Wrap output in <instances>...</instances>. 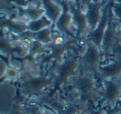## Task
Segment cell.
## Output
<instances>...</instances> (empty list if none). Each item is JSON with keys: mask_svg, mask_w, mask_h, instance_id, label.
<instances>
[{"mask_svg": "<svg viewBox=\"0 0 121 114\" xmlns=\"http://www.w3.org/2000/svg\"><path fill=\"white\" fill-rule=\"evenodd\" d=\"M93 114H100V112H95V113Z\"/></svg>", "mask_w": 121, "mask_h": 114, "instance_id": "cell-24", "label": "cell"}, {"mask_svg": "<svg viewBox=\"0 0 121 114\" xmlns=\"http://www.w3.org/2000/svg\"><path fill=\"white\" fill-rule=\"evenodd\" d=\"M110 12L114 18L119 22L121 27V1L112 0L110 5Z\"/></svg>", "mask_w": 121, "mask_h": 114, "instance_id": "cell-17", "label": "cell"}, {"mask_svg": "<svg viewBox=\"0 0 121 114\" xmlns=\"http://www.w3.org/2000/svg\"><path fill=\"white\" fill-rule=\"evenodd\" d=\"M79 57L80 55H66L61 62L55 64L54 75V85L56 87L67 84L71 77L79 72Z\"/></svg>", "mask_w": 121, "mask_h": 114, "instance_id": "cell-3", "label": "cell"}, {"mask_svg": "<svg viewBox=\"0 0 121 114\" xmlns=\"http://www.w3.org/2000/svg\"><path fill=\"white\" fill-rule=\"evenodd\" d=\"M53 26L52 22L47 17L46 15H43L42 17L38 19H36L33 21L27 22V28L30 32H37L39 31H42L47 27H50Z\"/></svg>", "mask_w": 121, "mask_h": 114, "instance_id": "cell-14", "label": "cell"}, {"mask_svg": "<svg viewBox=\"0 0 121 114\" xmlns=\"http://www.w3.org/2000/svg\"><path fill=\"white\" fill-rule=\"evenodd\" d=\"M83 99H92L98 94V78L91 74L78 72L67 83Z\"/></svg>", "mask_w": 121, "mask_h": 114, "instance_id": "cell-2", "label": "cell"}, {"mask_svg": "<svg viewBox=\"0 0 121 114\" xmlns=\"http://www.w3.org/2000/svg\"><path fill=\"white\" fill-rule=\"evenodd\" d=\"M69 6L72 14V25L76 29V37L83 40L89 33L86 12L83 11L82 7H77L76 3L71 0H69Z\"/></svg>", "mask_w": 121, "mask_h": 114, "instance_id": "cell-8", "label": "cell"}, {"mask_svg": "<svg viewBox=\"0 0 121 114\" xmlns=\"http://www.w3.org/2000/svg\"><path fill=\"white\" fill-rule=\"evenodd\" d=\"M49 50H47L46 45L37 41H31L27 47V53L25 56V60L28 62L32 63L34 61V58L40 54H48Z\"/></svg>", "mask_w": 121, "mask_h": 114, "instance_id": "cell-13", "label": "cell"}, {"mask_svg": "<svg viewBox=\"0 0 121 114\" xmlns=\"http://www.w3.org/2000/svg\"><path fill=\"white\" fill-rule=\"evenodd\" d=\"M27 4H32V2H33V0H27Z\"/></svg>", "mask_w": 121, "mask_h": 114, "instance_id": "cell-21", "label": "cell"}, {"mask_svg": "<svg viewBox=\"0 0 121 114\" xmlns=\"http://www.w3.org/2000/svg\"><path fill=\"white\" fill-rule=\"evenodd\" d=\"M118 114H121V109H120V110H119V112H118Z\"/></svg>", "mask_w": 121, "mask_h": 114, "instance_id": "cell-25", "label": "cell"}, {"mask_svg": "<svg viewBox=\"0 0 121 114\" xmlns=\"http://www.w3.org/2000/svg\"><path fill=\"white\" fill-rule=\"evenodd\" d=\"M107 2L108 0H100L99 2L97 3H94L91 2V0H87L84 3L85 7L86 8V18H87L89 32L95 30L99 24L101 16H102L103 8Z\"/></svg>", "mask_w": 121, "mask_h": 114, "instance_id": "cell-9", "label": "cell"}, {"mask_svg": "<svg viewBox=\"0 0 121 114\" xmlns=\"http://www.w3.org/2000/svg\"><path fill=\"white\" fill-rule=\"evenodd\" d=\"M84 49L80 54L79 71L84 74H91L98 78L99 69L104 61L103 52L91 41H85Z\"/></svg>", "mask_w": 121, "mask_h": 114, "instance_id": "cell-1", "label": "cell"}, {"mask_svg": "<svg viewBox=\"0 0 121 114\" xmlns=\"http://www.w3.org/2000/svg\"><path fill=\"white\" fill-rule=\"evenodd\" d=\"M1 28L13 36H19L28 30L27 22L18 19L17 15L7 16L4 12L1 16Z\"/></svg>", "mask_w": 121, "mask_h": 114, "instance_id": "cell-10", "label": "cell"}, {"mask_svg": "<svg viewBox=\"0 0 121 114\" xmlns=\"http://www.w3.org/2000/svg\"><path fill=\"white\" fill-rule=\"evenodd\" d=\"M116 1H121V0H116Z\"/></svg>", "mask_w": 121, "mask_h": 114, "instance_id": "cell-26", "label": "cell"}, {"mask_svg": "<svg viewBox=\"0 0 121 114\" xmlns=\"http://www.w3.org/2000/svg\"><path fill=\"white\" fill-rule=\"evenodd\" d=\"M60 5L61 6L62 11L56 22L53 25L54 30L67 37L77 38L71 30V25H72V14L70 10L69 0H60Z\"/></svg>", "mask_w": 121, "mask_h": 114, "instance_id": "cell-7", "label": "cell"}, {"mask_svg": "<svg viewBox=\"0 0 121 114\" xmlns=\"http://www.w3.org/2000/svg\"><path fill=\"white\" fill-rule=\"evenodd\" d=\"M27 5H28L27 0H1V8L2 11L6 8V12L16 9V7L18 6L24 7Z\"/></svg>", "mask_w": 121, "mask_h": 114, "instance_id": "cell-16", "label": "cell"}, {"mask_svg": "<svg viewBox=\"0 0 121 114\" xmlns=\"http://www.w3.org/2000/svg\"><path fill=\"white\" fill-rule=\"evenodd\" d=\"M120 109H121V106L115 105L114 107H109V106H108V107L105 109V111L103 112H100V114H118V112H119Z\"/></svg>", "mask_w": 121, "mask_h": 114, "instance_id": "cell-18", "label": "cell"}, {"mask_svg": "<svg viewBox=\"0 0 121 114\" xmlns=\"http://www.w3.org/2000/svg\"><path fill=\"white\" fill-rule=\"evenodd\" d=\"M117 78H118V79H119V81H120V83H121V74H119V76H118V77H117Z\"/></svg>", "mask_w": 121, "mask_h": 114, "instance_id": "cell-23", "label": "cell"}, {"mask_svg": "<svg viewBox=\"0 0 121 114\" xmlns=\"http://www.w3.org/2000/svg\"><path fill=\"white\" fill-rule=\"evenodd\" d=\"M42 8L45 11V15L50 19L54 24L56 22L61 13V6L55 4L52 0H39Z\"/></svg>", "mask_w": 121, "mask_h": 114, "instance_id": "cell-12", "label": "cell"}, {"mask_svg": "<svg viewBox=\"0 0 121 114\" xmlns=\"http://www.w3.org/2000/svg\"><path fill=\"white\" fill-rule=\"evenodd\" d=\"M20 77H21L20 69L16 67V66L11 65L9 62H7V69H6V71L4 72V74L1 76V83L5 82V81L14 82L16 80H18L20 79Z\"/></svg>", "mask_w": 121, "mask_h": 114, "instance_id": "cell-15", "label": "cell"}, {"mask_svg": "<svg viewBox=\"0 0 121 114\" xmlns=\"http://www.w3.org/2000/svg\"><path fill=\"white\" fill-rule=\"evenodd\" d=\"M19 81L22 91L28 95L40 94L48 87L54 85V79L52 76L40 74L34 75L27 72L21 74Z\"/></svg>", "mask_w": 121, "mask_h": 114, "instance_id": "cell-4", "label": "cell"}, {"mask_svg": "<svg viewBox=\"0 0 121 114\" xmlns=\"http://www.w3.org/2000/svg\"><path fill=\"white\" fill-rule=\"evenodd\" d=\"M101 98L107 106L114 107L121 100V83L116 78L101 80Z\"/></svg>", "mask_w": 121, "mask_h": 114, "instance_id": "cell-5", "label": "cell"}, {"mask_svg": "<svg viewBox=\"0 0 121 114\" xmlns=\"http://www.w3.org/2000/svg\"><path fill=\"white\" fill-rule=\"evenodd\" d=\"M91 2H94V3H97V2H99L100 0H91Z\"/></svg>", "mask_w": 121, "mask_h": 114, "instance_id": "cell-22", "label": "cell"}, {"mask_svg": "<svg viewBox=\"0 0 121 114\" xmlns=\"http://www.w3.org/2000/svg\"><path fill=\"white\" fill-rule=\"evenodd\" d=\"M71 1H74V2L76 3V6L81 8V7H83L84 3L86 2V1H87V0H71Z\"/></svg>", "mask_w": 121, "mask_h": 114, "instance_id": "cell-19", "label": "cell"}, {"mask_svg": "<svg viewBox=\"0 0 121 114\" xmlns=\"http://www.w3.org/2000/svg\"><path fill=\"white\" fill-rule=\"evenodd\" d=\"M39 114H55V113H54L52 111L47 110V109H46V108H42Z\"/></svg>", "mask_w": 121, "mask_h": 114, "instance_id": "cell-20", "label": "cell"}, {"mask_svg": "<svg viewBox=\"0 0 121 114\" xmlns=\"http://www.w3.org/2000/svg\"><path fill=\"white\" fill-rule=\"evenodd\" d=\"M17 17L18 19L25 22H30L38 19L45 15V11L39 4H29L27 6H18L16 7Z\"/></svg>", "mask_w": 121, "mask_h": 114, "instance_id": "cell-11", "label": "cell"}, {"mask_svg": "<svg viewBox=\"0 0 121 114\" xmlns=\"http://www.w3.org/2000/svg\"><path fill=\"white\" fill-rule=\"evenodd\" d=\"M111 2H112V0H108V2L104 5L102 11V16H101L100 21H99L97 27H95V29L93 30L92 32H89L88 35L83 39L85 41H89L94 43L101 51H102L103 38H104V33H105V31L108 27V23H109V9H110Z\"/></svg>", "mask_w": 121, "mask_h": 114, "instance_id": "cell-6", "label": "cell"}]
</instances>
